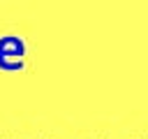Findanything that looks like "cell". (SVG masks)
Masks as SVG:
<instances>
[{"label": "cell", "instance_id": "cell-1", "mask_svg": "<svg viewBox=\"0 0 148 139\" xmlns=\"http://www.w3.org/2000/svg\"><path fill=\"white\" fill-rule=\"evenodd\" d=\"M25 67V42L18 35L0 37V70L18 72Z\"/></svg>", "mask_w": 148, "mask_h": 139}]
</instances>
